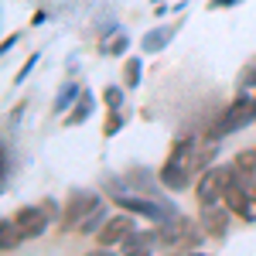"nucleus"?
<instances>
[{"instance_id": "obj_1", "label": "nucleus", "mask_w": 256, "mask_h": 256, "mask_svg": "<svg viewBox=\"0 0 256 256\" xmlns=\"http://www.w3.org/2000/svg\"><path fill=\"white\" fill-rule=\"evenodd\" d=\"M250 120H253V96H236V99H232V106L212 123L208 140H218V137H226V134H232V130H242Z\"/></svg>"}, {"instance_id": "obj_2", "label": "nucleus", "mask_w": 256, "mask_h": 256, "mask_svg": "<svg viewBox=\"0 0 256 256\" xmlns=\"http://www.w3.org/2000/svg\"><path fill=\"white\" fill-rule=\"evenodd\" d=\"M236 178H242L236 171V164H232V168H216V171L202 174V181H198V202H202V205H216L218 195H226V188H229Z\"/></svg>"}, {"instance_id": "obj_3", "label": "nucleus", "mask_w": 256, "mask_h": 256, "mask_svg": "<svg viewBox=\"0 0 256 256\" xmlns=\"http://www.w3.org/2000/svg\"><path fill=\"white\" fill-rule=\"evenodd\" d=\"M92 212H99V198L89 195V192H79V195L68 198V208H65V218H62V226L68 229V226H79V218L92 216Z\"/></svg>"}, {"instance_id": "obj_4", "label": "nucleus", "mask_w": 256, "mask_h": 256, "mask_svg": "<svg viewBox=\"0 0 256 256\" xmlns=\"http://www.w3.org/2000/svg\"><path fill=\"white\" fill-rule=\"evenodd\" d=\"M48 216H52L48 205H44V208H41V205H31V208H20L14 222H18V229L24 232V239H28V236H41V229L48 226Z\"/></svg>"}, {"instance_id": "obj_5", "label": "nucleus", "mask_w": 256, "mask_h": 256, "mask_svg": "<svg viewBox=\"0 0 256 256\" xmlns=\"http://www.w3.org/2000/svg\"><path fill=\"white\" fill-rule=\"evenodd\" d=\"M160 239H164L168 246H192L198 239V229L188 218H171V222L160 229Z\"/></svg>"}, {"instance_id": "obj_6", "label": "nucleus", "mask_w": 256, "mask_h": 256, "mask_svg": "<svg viewBox=\"0 0 256 256\" xmlns=\"http://www.w3.org/2000/svg\"><path fill=\"white\" fill-rule=\"evenodd\" d=\"M202 229H205V236L222 239L229 229V212L218 205H202Z\"/></svg>"}, {"instance_id": "obj_7", "label": "nucleus", "mask_w": 256, "mask_h": 256, "mask_svg": "<svg viewBox=\"0 0 256 256\" xmlns=\"http://www.w3.org/2000/svg\"><path fill=\"white\" fill-rule=\"evenodd\" d=\"M239 181V178H236ZM236 181H232V184H229V188H226V208H232V216H239V218H246V222H250V218H253V198H250V192H242V184H236Z\"/></svg>"}, {"instance_id": "obj_8", "label": "nucleus", "mask_w": 256, "mask_h": 256, "mask_svg": "<svg viewBox=\"0 0 256 256\" xmlns=\"http://www.w3.org/2000/svg\"><path fill=\"white\" fill-rule=\"evenodd\" d=\"M130 232H134V222H130L126 216H113L102 229H99V242H102V246H113V242H123Z\"/></svg>"}, {"instance_id": "obj_9", "label": "nucleus", "mask_w": 256, "mask_h": 256, "mask_svg": "<svg viewBox=\"0 0 256 256\" xmlns=\"http://www.w3.org/2000/svg\"><path fill=\"white\" fill-rule=\"evenodd\" d=\"M120 205H130L134 212H140V216H154V218H164V212H160V205H154V202H144V198H123L116 195Z\"/></svg>"}, {"instance_id": "obj_10", "label": "nucleus", "mask_w": 256, "mask_h": 256, "mask_svg": "<svg viewBox=\"0 0 256 256\" xmlns=\"http://www.w3.org/2000/svg\"><path fill=\"white\" fill-rule=\"evenodd\" d=\"M232 164H236V171H239L242 178H253V174H256V147H250V150H239Z\"/></svg>"}, {"instance_id": "obj_11", "label": "nucleus", "mask_w": 256, "mask_h": 256, "mask_svg": "<svg viewBox=\"0 0 256 256\" xmlns=\"http://www.w3.org/2000/svg\"><path fill=\"white\" fill-rule=\"evenodd\" d=\"M0 232H4V239H0V242H4V250H14L20 239H24V232L18 229V222H4V226H0Z\"/></svg>"}, {"instance_id": "obj_12", "label": "nucleus", "mask_w": 256, "mask_h": 256, "mask_svg": "<svg viewBox=\"0 0 256 256\" xmlns=\"http://www.w3.org/2000/svg\"><path fill=\"white\" fill-rule=\"evenodd\" d=\"M168 34H171L168 28H164V31H154V34H147V38H144V48H147V52H158L160 41H168Z\"/></svg>"}, {"instance_id": "obj_13", "label": "nucleus", "mask_w": 256, "mask_h": 256, "mask_svg": "<svg viewBox=\"0 0 256 256\" xmlns=\"http://www.w3.org/2000/svg\"><path fill=\"white\" fill-rule=\"evenodd\" d=\"M137 82H140V62L130 58L126 62V86H137Z\"/></svg>"}, {"instance_id": "obj_14", "label": "nucleus", "mask_w": 256, "mask_h": 256, "mask_svg": "<svg viewBox=\"0 0 256 256\" xmlns=\"http://www.w3.org/2000/svg\"><path fill=\"white\" fill-rule=\"evenodd\" d=\"M72 96H76V86H68V89H62V96L55 99V110H65V106L72 102Z\"/></svg>"}, {"instance_id": "obj_15", "label": "nucleus", "mask_w": 256, "mask_h": 256, "mask_svg": "<svg viewBox=\"0 0 256 256\" xmlns=\"http://www.w3.org/2000/svg\"><path fill=\"white\" fill-rule=\"evenodd\" d=\"M86 113H89V102L82 99V102H79V110H76V113L68 116V126H72V123H79V120H86Z\"/></svg>"}, {"instance_id": "obj_16", "label": "nucleus", "mask_w": 256, "mask_h": 256, "mask_svg": "<svg viewBox=\"0 0 256 256\" xmlns=\"http://www.w3.org/2000/svg\"><path fill=\"white\" fill-rule=\"evenodd\" d=\"M120 126H123V120H120V113H113V116L106 120V134H110V137H113V134H116Z\"/></svg>"}, {"instance_id": "obj_17", "label": "nucleus", "mask_w": 256, "mask_h": 256, "mask_svg": "<svg viewBox=\"0 0 256 256\" xmlns=\"http://www.w3.org/2000/svg\"><path fill=\"white\" fill-rule=\"evenodd\" d=\"M120 99H123V92H120L116 86H113V89H106V102H110V106H120Z\"/></svg>"}, {"instance_id": "obj_18", "label": "nucleus", "mask_w": 256, "mask_h": 256, "mask_svg": "<svg viewBox=\"0 0 256 256\" xmlns=\"http://www.w3.org/2000/svg\"><path fill=\"white\" fill-rule=\"evenodd\" d=\"M242 82H246V86H256V62L250 65V68H246V76H242Z\"/></svg>"}, {"instance_id": "obj_19", "label": "nucleus", "mask_w": 256, "mask_h": 256, "mask_svg": "<svg viewBox=\"0 0 256 256\" xmlns=\"http://www.w3.org/2000/svg\"><path fill=\"white\" fill-rule=\"evenodd\" d=\"M123 48H126V38H116L113 44H110V52H123Z\"/></svg>"}, {"instance_id": "obj_20", "label": "nucleus", "mask_w": 256, "mask_h": 256, "mask_svg": "<svg viewBox=\"0 0 256 256\" xmlns=\"http://www.w3.org/2000/svg\"><path fill=\"white\" fill-rule=\"evenodd\" d=\"M229 4H236V0H212V7H229Z\"/></svg>"}, {"instance_id": "obj_21", "label": "nucleus", "mask_w": 256, "mask_h": 256, "mask_svg": "<svg viewBox=\"0 0 256 256\" xmlns=\"http://www.w3.org/2000/svg\"><path fill=\"white\" fill-rule=\"evenodd\" d=\"M246 192H250V198H253V205H256V184H250Z\"/></svg>"}, {"instance_id": "obj_22", "label": "nucleus", "mask_w": 256, "mask_h": 256, "mask_svg": "<svg viewBox=\"0 0 256 256\" xmlns=\"http://www.w3.org/2000/svg\"><path fill=\"white\" fill-rule=\"evenodd\" d=\"M253 120H256V96H253Z\"/></svg>"}]
</instances>
